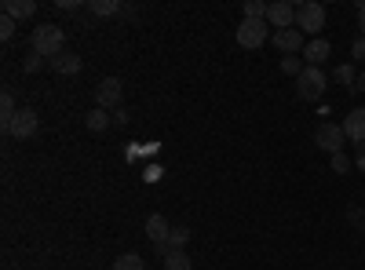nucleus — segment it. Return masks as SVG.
<instances>
[{
    "mask_svg": "<svg viewBox=\"0 0 365 270\" xmlns=\"http://www.w3.org/2000/svg\"><path fill=\"white\" fill-rule=\"evenodd\" d=\"M329 88V77L322 73V66H307L299 77H296V95L303 99V103H314V99H322V92Z\"/></svg>",
    "mask_w": 365,
    "mask_h": 270,
    "instance_id": "7ed1b4c3",
    "label": "nucleus"
},
{
    "mask_svg": "<svg viewBox=\"0 0 365 270\" xmlns=\"http://www.w3.org/2000/svg\"><path fill=\"white\" fill-rule=\"evenodd\" d=\"M361 234H365V223H361Z\"/></svg>",
    "mask_w": 365,
    "mask_h": 270,
    "instance_id": "473e14b6",
    "label": "nucleus"
},
{
    "mask_svg": "<svg viewBox=\"0 0 365 270\" xmlns=\"http://www.w3.org/2000/svg\"><path fill=\"white\" fill-rule=\"evenodd\" d=\"M4 15L15 19V22H26V19L37 15V4L34 0H4Z\"/></svg>",
    "mask_w": 365,
    "mask_h": 270,
    "instance_id": "ddd939ff",
    "label": "nucleus"
},
{
    "mask_svg": "<svg viewBox=\"0 0 365 270\" xmlns=\"http://www.w3.org/2000/svg\"><path fill=\"white\" fill-rule=\"evenodd\" d=\"M37 132H41V117H37V110H34V106H19V113L11 117V125H8L4 135H11V139H34Z\"/></svg>",
    "mask_w": 365,
    "mask_h": 270,
    "instance_id": "39448f33",
    "label": "nucleus"
},
{
    "mask_svg": "<svg viewBox=\"0 0 365 270\" xmlns=\"http://www.w3.org/2000/svg\"><path fill=\"white\" fill-rule=\"evenodd\" d=\"M347 219H351V223H365V216H361V208H351V212H347Z\"/></svg>",
    "mask_w": 365,
    "mask_h": 270,
    "instance_id": "7c9ffc66",
    "label": "nucleus"
},
{
    "mask_svg": "<svg viewBox=\"0 0 365 270\" xmlns=\"http://www.w3.org/2000/svg\"><path fill=\"white\" fill-rule=\"evenodd\" d=\"M128 121H132V113H128L125 106H117V110H113V125H117V128H125Z\"/></svg>",
    "mask_w": 365,
    "mask_h": 270,
    "instance_id": "bb28decb",
    "label": "nucleus"
},
{
    "mask_svg": "<svg viewBox=\"0 0 365 270\" xmlns=\"http://www.w3.org/2000/svg\"><path fill=\"white\" fill-rule=\"evenodd\" d=\"M358 29H361V37H365V0L358 4Z\"/></svg>",
    "mask_w": 365,
    "mask_h": 270,
    "instance_id": "c756f323",
    "label": "nucleus"
},
{
    "mask_svg": "<svg viewBox=\"0 0 365 270\" xmlns=\"http://www.w3.org/2000/svg\"><path fill=\"white\" fill-rule=\"evenodd\" d=\"M190 242V230L187 227H172V234H168V252H182V245Z\"/></svg>",
    "mask_w": 365,
    "mask_h": 270,
    "instance_id": "f3484780",
    "label": "nucleus"
},
{
    "mask_svg": "<svg viewBox=\"0 0 365 270\" xmlns=\"http://www.w3.org/2000/svg\"><path fill=\"white\" fill-rule=\"evenodd\" d=\"M332 77H336L340 84H358V73H354V66H347V63H340Z\"/></svg>",
    "mask_w": 365,
    "mask_h": 270,
    "instance_id": "b1692460",
    "label": "nucleus"
},
{
    "mask_svg": "<svg viewBox=\"0 0 365 270\" xmlns=\"http://www.w3.org/2000/svg\"><path fill=\"white\" fill-rule=\"evenodd\" d=\"M267 26L270 29H292L296 26V4H289V0L267 4Z\"/></svg>",
    "mask_w": 365,
    "mask_h": 270,
    "instance_id": "0eeeda50",
    "label": "nucleus"
},
{
    "mask_svg": "<svg viewBox=\"0 0 365 270\" xmlns=\"http://www.w3.org/2000/svg\"><path fill=\"white\" fill-rule=\"evenodd\" d=\"M303 70H307V63H303V58H296V55H285V58H282V73H285V77H299Z\"/></svg>",
    "mask_w": 365,
    "mask_h": 270,
    "instance_id": "4be33fe9",
    "label": "nucleus"
},
{
    "mask_svg": "<svg viewBox=\"0 0 365 270\" xmlns=\"http://www.w3.org/2000/svg\"><path fill=\"white\" fill-rule=\"evenodd\" d=\"M15 29H19V22L4 15V19H0V41H11V37H15Z\"/></svg>",
    "mask_w": 365,
    "mask_h": 270,
    "instance_id": "393cba45",
    "label": "nucleus"
},
{
    "mask_svg": "<svg viewBox=\"0 0 365 270\" xmlns=\"http://www.w3.org/2000/svg\"><path fill=\"white\" fill-rule=\"evenodd\" d=\"M143 266H146V263H143L135 252H125V256L113 259V270H143Z\"/></svg>",
    "mask_w": 365,
    "mask_h": 270,
    "instance_id": "412c9836",
    "label": "nucleus"
},
{
    "mask_svg": "<svg viewBox=\"0 0 365 270\" xmlns=\"http://www.w3.org/2000/svg\"><path fill=\"white\" fill-rule=\"evenodd\" d=\"M29 48L41 51V55L48 58V63H51V58H58V55L66 51V33H63L58 26L44 22V26H37V29H34V44H29Z\"/></svg>",
    "mask_w": 365,
    "mask_h": 270,
    "instance_id": "f257e3e1",
    "label": "nucleus"
},
{
    "mask_svg": "<svg viewBox=\"0 0 365 270\" xmlns=\"http://www.w3.org/2000/svg\"><path fill=\"white\" fill-rule=\"evenodd\" d=\"M245 19L249 22H267V4L263 0H245Z\"/></svg>",
    "mask_w": 365,
    "mask_h": 270,
    "instance_id": "6ab92c4d",
    "label": "nucleus"
},
{
    "mask_svg": "<svg viewBox=\"0 0 365 270\" xmlns=\"http://www.w3.org/2000/svg\"><path fill=\"white\" fill-rule=\"evenodd\" d=\"M19 113V106H15V95L11 92H4L0 95V125H4V132H8V125H11V117Z\"/></svg>",
    "mask_w": 365,
    "mask_h": 270,
    "instance_id": "dca6fc26",
    "label": "nucleus"
},
{
    "mask_svg": "<svg viewBox=\"0 0 365 270\" xmlns=\"http://www.w3.org/2000/svg\"><path fill=\"white\" fill-rule=\"evenodd\" d=\"M344 135H347L351 142H365V110H361V106L344 117Z\"/></svg>",
    "mask_w": 365,
    "mask_h": 270,
    "instance_id": "9b49d317",
    "label": "nucleus"
},
{
    "mask_svg": "<svg viewBox=\"0 0 365 270\" xmlns=\"http://www.w3.org/2000/svg\"><path fill=\"white\" fill-rule=\"evenodd\" d=\"M165 270H194V263H190L187 252H168L165 256Z\"/></svg>",
    "mask_w": 365,
    "mask_h": 270,
    "instance_id": "a211bd4d",
    "label": "nucleus"
},
{
    "mask_svg": "<svg viewBox=\"0 0 365 270\" xmlns=\"http://www.w3.org/2000/svg\"><path fill=\"white\" fill-rule=\"evenodd\" d=\"M296 29L303 37L311 33V41L318 37V29H325V8L314 4V0H303V4H296Z\"/></svg>",
    "mask_w": 365,
    "mask_h": 270,
    "instance_id": "f03ea898",
    "label": "nucleus"
},
{
    "mask_svg": "<svg viewBox=\"0 0 365 270\" xmlns=\"http://www.w3.org/2000/svg\"><path fill=\"white\" fill-rule=\"evenodd\" d=\"M344 142H347L344 125L325 121V125H318V128H314V146H318V150H325L329 157H332V154H344Z\"/></svg>",
    "mask_w": 365,
    "mask_h": 270,
    "instance_id": "423d86ee",
    "label": "nucleus"
},
{
    "mask_svg": "<svg viewBox=\"0 0 365 270\" xmlns=\"http://www.w3.org/2000/svg\"><path fill=\"white\" fill-rule=\"evenodd\" d=\"M351 55H354V58H361V63H365V37H361V33L354 37V44H351Z\"/></svg>",
    "mask_w": 365,
    "mask_h": 270,
    "instance_id": "cd10ccee",
    "label": "nucleus"
},
{
    "mask_svg": "<svg viewBox=\"0 0 365 270\" xmlns=\"http://www.w3.org/2000/svg\"><path fill=\"white\" fill-rule=\"evenodd\" d=\"M44 63H48V58H44L41 51H34V48H29V51L22 55V70H26V73H37Z\"/></svg>",
    "mask_w": 365,
    "mask_h": 270,
    "instance_id": "aec40b11",
    "label": "nucleus"
},
{
    "mask_svg": "<svg viewBox=\"0 0 365 270\" xmlns=\"http://www.w3.org/2000/svg\"><path fill=\"white\" fill-rule=\"evenodd\" d=\"M234 37H237V44H241V48L256 51V48H263L274 33H270V26H267V22H249V19H241V22H237V29H234Z\"/></svg>",
    "mask_w": 365,
    "mask_h": 270,
    "instance_id": "20e7f679",
    "label": "nucleus"
},
{
    "mask_svg": "<svg viewBox=\"0 0 365 270\" xmlns=\"http://www.w3.org/2000/svg\"><path fill=\"white\" fill-rule=\"evenodd\" d=\"M55 73H63V77H73V73H81V55H70V51H63L58 58H51L48 63Z\"/></svg>",
    "mask_w": 365,
    "mask_h": 270,
    "instance_id": "2eb2a0df",
    "label": "nucleus"
},
{
    "mask_svg": "<svg viewBox=\"0 0 365 270\" xmlns=\"http://www.w3.org/2000/svg\"><path fill=\"white\" fill-rule=\"evenodd\" d=\"M168 234H172V227H168V219L165 216H146V237H150V242H154V245H168Z\"/></svg>",
    "mask_w": 365,
    "mask_h": 270,
    "instance_id": "f8f14e48",
    "label": "nucleus"
},
{
    "mask_svg": "<svg viewBox=\"0 0 365 270\" xmlns=\"http://www.w3.org/2000/svg\"><path fill=\"white\" fill-rule=\"evenodd\" d=\"M354 165L365 172V142H358V154H354Z\"/></svg>",
    "mask_w": 365,
    "mask_h": 270,
    "instance_id": "c85d7f7f",
    "label": "nucleus"
},
{
    "mask_svg": "<svg viewBox=\"0 0 365 270\" xmlns=\"http://www.w3.org/2000/svg\"><path fill=\"white\" fill-rule=\"evenodd\" d=\"M358 92H365V70L358 73Z\"/></svg>",
    "mask_w": 365,
    "mask_h": 270,
    "instance_id": "2f4dec72",
    "label": "nucleus"
},
{
    "mask_svg": "<svg viewBox=\"0 0 365 270\" xmlns=\"http://www.w3.org/2000/svg\"><path fill=\"white\" fill-rule=\"evenodd\" d=\"M332 172L347 175V172H351V157H347V154H332Z\"/></svg>",
    "mask_w": 365,
    "mask_h": 270,
    "instance_id": "a878e982",
    "label": "nucleus"
},
{
    "mask_svg": "<svg viewBox=\"0 0 365 270\" xmlns=\"http://www.w3.org/2000/svg\"><path fill=\"white\" fill-rule=\"evenodd\" d=\"M270 41L282 48V55H296V51L307 48V37H303L296 26H292V29H274V37H270Z\"/></svg>",
    "mask_w": 365,
    "mask_h": 270,
    "instance_id": "1a4fd4ad",
    "label": "nucleus"
},
{
    "mask_svg": "<svg viewBox=\"0 0 365 270\" xmlns=\"http://www.w3.org/2000/svg\"><path fill=\"white\" fill-rule=\"evenodd\" d=\"M91 15H117L120 11V4H117V0H91Z\"/></svg>",
    "mask_w": 365,
    "mask_h": 270,
    "instance_id": "5701e85b",
    "label": "nucleus"
},
{
    "mask_svg": "<svg viewBox=\"0 0 365 270\" xmlns=\"http://www.w3.org/2000/svg\"><path fill=\"white\" fill-rule=\"evenodd\" d=\"M110 125H113V113H110V110H99V106H96V110L84 113V128H88V132H106Z\"/></svg>",
    "mask_w": 365,
    "mask_h": 270,
    "instance_id": "4468645a",
    "label": "nucleus"
},
{
    "mask_svg": "<svg viewBox=\"0 0 365 270\" xmlns=\"http://www.w3.org/2000/svg\"><path fill=\"white\" fill-rule=\"evenodd\" d=\"M120 95H125V84H120L117 77H106V81H99V88H96L99 110H117V106H120Z\"/></svg>",
    "mask_w": 365,
    "mask_h": 270,
    "instance_id": "6e6552de",
    "label": "nucleus"
},
{
    "mask_svg": "<svg viewBox=\"0 0 365 270\" xmlns=\"http://www.w3.org/2000/svg\"><path fill=\"white\" fill-rule=\"evenodd\" d=\"M329 55H332V44L325 37H314V41H307V48H303V63H307V66H322Z\"/></svg>",
    "mask_w": 365,
    "mask_h": 270,
    "instance_id": "9d476101",
    "label": "nucleus"
}]
</instances>
